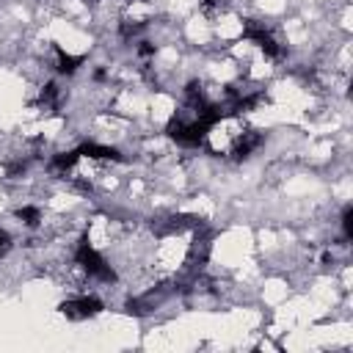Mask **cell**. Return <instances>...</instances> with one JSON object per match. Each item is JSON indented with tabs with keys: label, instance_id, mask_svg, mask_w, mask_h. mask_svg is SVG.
<instances>
[{
	"label": "cell",
	"instance_id": "obj_3",
	"mask_svg": "<svg viewBox=\"0 0 353 353\" xmlns=\"http://www.w3.org/2000/svg\"><path fill=\"white\" fill-rule=\"evenodd\" d=\"M243 39H248V41H254L268 58H273V61H279L281 55H284V47L273 39V33L265 28V25H259V22H254V19H245V25H243V33H240Z\"/></svg>",
	"mask_w": 353,
	"mask_h": 353
},
{
	"label": "cell",
	"instance_id": "obj_6",
	"mask_svg": "<svg viewBox=\"0 0 353 353\" xmlns=\"http://www.w3.org/2000/svg\"><path fill=\"white\" fill-rule=\"evenodd\" d=\"M77 160H80V152L77 149H69V152H58V154H52V160H50V168L55 171V174H69L74 165H77Z\"/></svg>",
	"mask_w": 353,
	"mask_h": 353
},
{
	"label": "cell",
	"instance_id": "obj_11",
	"mask_svg": "<svg viewBox=\"0 0 353 353\" xmlns=\"http://www.w3.org/2000/svg\"><path fill=\"white\" fill-rule=\"evenodd\" d=\"M154 52H157V47H154L152 41H141V44H138V55H141V58H152Z\"/></svg>",
	"mask_w": 353,
	"mask_h": 353
},
{
	"label": "cell",
	"instance_id": "obj_2",
	"mask_svg": "<svg viewBox=\"0 0 353 353\" xmlns=\"http://www.w3.org/2000/svg\"><path fill=\"white\" fill-rule=\"evenodd\" d=\"M105 309V303L97 298V295H74V298H66L58 303V312L69 320H88V317H97L99 312Z\"/></svg>",
	"mask_w": 353,
	"mask_h": 353
},
{
	"label": "cell",
	"instance_id": "obj_13",
	"mask_svg": "<svg viewBox=\"0 0 353 353\" xmlns=\"http://www.w3.org/2000/svg\"><path fill=\"white\" fill-rule=\"evenodd\" d=\"M105 77H108V72H105V69H97V72H94V80H97V83H102Z\"/></svg>",
	"mask_w": 353,
	"mask_h": 353
},
{
	"label": "cell",
	"instance_id": "obj_1",
	"mask_svg": "<svg viewBox=\"0 0 353 353\" xmlns=\"http://www.w3.org/2000/svg\"><path fill=\"white\" fill-rule=\"evenodd\" d=\"M74 262L91 276V279H97V281H108V284H113V281H119V276H116V270L108 265V259L91 245V240H88V234H83L80 240H77V245H74Z\"/></svg>",
	"mask_w": 353,
	"mask_h": 353
},
{
	"label": "cell",
	"instance_id": "obj_4",
	"mask_svg": "<svg viewBox=\"0 0 353 353\" xmlns=\"http://www.w3.org/2000/svg\"><path fill=\"white\" fill-rule=\"evenodd\" d=\"M80 157H94V160H113V163H124V154L113 146H102V143H94V141H85L77 146Z\"/></svg>",
	"mask_w": 353,
	"mask_h": 353
},
{
	"label": "cell",
	"instance_id": "obj_10",
	"mask_svg": "<svg viewBox=\"0 0 353 353\" xmlns=\"http://www.w3.org/2000/svg\"><path fill=\"white\" fill-rule=\"evenodd\" d=\"M339 221H342V240L350 243V240H353V204H345Z\"/></svg>",
	"mask_w": 353,
	"mask_h": 353
},
{
	"label": "cell",
	"instance_id": "obj_8",
	"mask_svg": "<svg viewBox=\"0 0 353 353\" xmlns=\"http://www.w3.org/2000/svg\"><path fill=\"white\" fill-rule=\"evenodd\" d=\"M39 102L44 105V108H50L52 113H58V85L50 80V83H44V88H41V97H39Z\"/></svg>",
	"mask_w": 353,
	"mask_h": 353
},
{
	"label": "cell",
	"instance_id": "obj_9",
	"mask_svg": "<svg viewBox=\"0 0 353 353\" xmlns=\"http://www.w3.org/2000/svg\"><path fill=\"white\" fill-rule=\"evenodd\" d=\"M17 218H19L25 226H39V223H41V210L33 207V204H25V207L17 210Z\"/></svg>",
	"mask_w": 353,
	"mask_h": 353
},
{
	"label": "cell",
	"instance_id": "obj_5",
	"mask_svg": "<svg viewBox=\"0 0 353 353\" xmlns=\"http://www.w3.org/2000/svg\"><path fill=\"white\" fill-rule=\"evenodd\" d=\"M259 143H262V132H256V130H245V132L237 135V141L232 143V157H234V160H243V157H248Z\"/></svg>",
	"mask_w": 353,
	"mask_h": 353
},
{
	"label": "cell",
	"instance_id": "obj_12",
	"mask_svg": "<svg viewBox=\"0 0 353 353\" xmlns=\"http://www.w3.org/2000/svg\"><path fill=\"white\" fill-rule=\"evenodd\" d=\"M11 251V234L8 232H0V256H6Z\"/></svg>",
	"mask_w": 353,
	"mask_h": 353
},
{
	"label": "cell",
	"instance_id": "obj_7",
	"mask_svg": "<svg viewBox=\"0 0 353 353\" xmlns=\"http://www.w3.org/2000/svg\"><path fill=\"white\" fill-rule=\"evenodd\" d=\"M55 58H58V63H55V69L61 72V74H74L80 66H83V55H69V52H63V47H58L55 44Z\"/></svg>",
	"mask_w": 353,
	"mask_h": 353
}]
</instances>
